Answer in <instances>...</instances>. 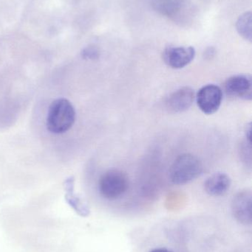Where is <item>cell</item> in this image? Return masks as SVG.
<instances>
[{
    "label": "cell",
    "mask_w": 252,
    "mask_h": 252,
    "mask_svg": "<svg viewBox=\"0 0 252 252\" xmlns=\"http://www.w3.org/2000/svg\"><path fill=\"white\" fill-rule=\"evenodd\" d=\"M215 49L213 48V47H210V48L207 49L205 52V56L206 57L208 58V59H211L212 57H213L215 55Z\"/></svg>",
    "instance_id": "5bb4252c"
},
{
    "label": "cell",
    "mask_w": 252,
    "mask_h": 252,
    "mask_svg": "<svg viewBox=\"0 0 252 252\" xmlns=\"http://www.w3.org/2000/svg\"><path fill=\"white\" fill-rule=\"evenodd\" d=\"M195 100V93L189 87H182L172 93L167 101L166 106L170 112L181 113L189 109Z\"/></svg>",
    "instance_id": "ba28073f"
},
{
    "label": "cell",
    "mask_w": 252,
    "mask_h": 252,
    "mask_svg": "<svg viewBox=\"0 0 252 252\" xmlns=\"http://www.w3.org/2000/svg\"><path fill=\"white\" fill-rule=\"evenodd\" d=\"M202 172V162L196 156L182 154L177 157L172 164L170 179L174 185H185L195 180Z\"/></svg>",
    "instance_id": "7a4b0ae2"
},
{
    "label": "cell",
    "mask_w": 252,
    "mask_h": 252,
    "mask_svg": "<svg viewBox=\"0 0 252 252\" xmlns=\"http://www.w3.org/2000/svg\"><path fill=\"white\" fill-rule=\"evenodd\" d=\"M193 47L169 46L164 49L163 59L164 62L173 69H182L189 65L195 57Z\"/></svg>",
    "instance_id": "5b68a950"
},
{
    "label": "cell",
    "mask_w": 252,
    "mask_h": 252,
    "mask_svg": "<svg viewBox=\"0 0 252 252\" xmlns=\"http://www.w3.org/2000/svg\"><path fill=\"white\" fill-rule=\"evenodd\" d=\"M128 188V178L121 170H108L102 175L99 180V192L106 199L120 198L127 192Z\"/></svg>",
    "instance_id": "3957f363"
},
{
    "label": "cell",
    "mask_w": 252,
    "mask_h": 252,
    "mask_svg": "<svg viewBox=\"0 0 252 252\" xmlns=\"http://www.w3.org/2000/svg\"><path fill=\"white\" fill-rule=\"evenodd\" d=\"M252 194L250 189L241 191L234 196L232 211L235 219L244 225H251L252 221Z\"/></svg>",
    "instance_id": "8992f818"
},
{
    "label": "cell",
    "mask_w": 252,
    "mask_h": 252,
    "mask_svg": "<svg viewBox=\"0 0 252 252\" xmlns=\"http://www.w3.org/2000/svg\"><path fill=\"white\" fill-rule=\"evenodd\" d=\"M152 7L163 16L169 18L180 16L186 5V0H151Z\"/></svg>",
    "instance_id": "30bf717a"
},
{
    "label": "cell",
    "mask_w": 252,
    "mask_h": 252,
    "mask_svg": "<svg viewBox=\"0 0 252 252\" xmlns=\"http://www.w3.org/2000/svg\"><path fill=\"white\" fill-rule=\"evenodd\" d=\"M240 155L243 162L245 163L246 165L250 168L252 166V141L246 139L241 143Z\"/></svg>",
    "instance_id": "7c38bea8"
},
{
    "label": "cell",
    "mask_w": 252,
    "mask_h": 252,
    "mask_svg": "<svg viewBox=\"0 0 252 252\" xmlns=\"http://www.w3.org/2000/svg\"><path fill=\"white\" fill-rule=\"evenodd\" d=\"M252 12L248 11L241 15L236 22V29L240 35L245 40L252 42Z\"/></svg>",
    "instance_id": "8fae6325"
},
{
    "label": "cell",
    "mask_w": 252,
    "mask_h": 252,
    "mask_svg": "<svg viewBox=\"0 0 252 252\" xmlns=\"http://www.w3.org/2000/svg\"><path fill=\"white\" fill-rule=\"evenodd\" d=\"M231 184L230 177L226 173H215L206 181L204 189L212 196H222L228 192Z\"/></svg>",
    "instance_id": "9c48e42d"
},
{
    "label": "cell",
    "mask_w": 252,
    "mask_h": 252,
    "mask_svg": "<svg viewBox=\"0 0 252 252\" xmlns=\"http://www.w3.org/2000/svg\"><path fill=\"white\" fill-rule=\"evenodd\" d=\"M150 252H173L170 251V250H167V249H155V250H152Z\"/></svg>",
    "instance_id": "9a60e30c"
},
{
    "label": "cell",
    "mask_w": 252,
    "mask_h": 252,
    "mask_svg": "<svg viewBox=\"0 0 252 252\" xmlns=\"http://www.w3.org/2000/svg\"><path fill=\"white\" fill-rule=\"evenodd\" d=\"M222 99V90L215 84L204 86L200 89L196 95L198 108L206 115L216 113L221 105Z\"/></svg>",
    "instance_id": "277c9868"
},
{
    "label": "cell",
    "mask_w": 252,
    "mask_h": 252,
    "mask_svg": "<svg viewBox=\"0 0 252 252\" xmlns=\"http://www.w3.org/2000/svg\"><path fill=\"white\" fill-rule=\"evenodd\" d=\"M226 94L244 100L252 98V81L248 75H238L231 77L224 84Z\"/></svg>",
    "instance_id": "52a82bcc"
},
{
    "label": "cell",
    "mask_w": 252,
    "mask_h": 252,
    "mask_svg": "<svg viewBox=\"0 0 252 252\" xmlns=\"http://www.w3.org/2000/svg\"><path fill=\"white\" fill-rule=\"evenodd\" d=\"M81 56L84 59L95 60L99 57V51L96 47L90 46V47H86L82 50Z\"/></svg>",
    "instance_id": "4fadbf2b"
},
{
    "label": "cell",
    "mask_w": 252,
    "mask_h": 252,
    "mask_svg": "<svg viewBox=\"0 0 252 252\" xmlns=\"http://www.w3.org/2000/svg\"><path fill=\"white\" fill-rule=\"evenodd\" d=\"M75 121V109L71 102L66 98H59L49 107L46 125L49 131L60 134L68 131Z\"/></svg>",
    "instance_id": "6da1fadb"
}]
</instances>
